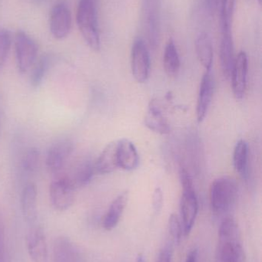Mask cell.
Instances as JSON below:
<instances>
[{
  "label": "cell",
  "instance_id": "obj_1",
  "mask_svg": "<svg viewBox=\"0 0 262 262\" xmlns=\"http://www.w3.org/2000/svg\"><path fill=\"white\" fill-rule=\"evenodd\" d=\"M215 262H246L239 227L230 217L220 225Z\"/></svg>",
  "mask_w": 262,
  "mask_h": 262
},
{
  "label": "cell",
  "instance_id": "obj_2",
  "mask_svg": "<svg viewBox=\"0 0 262 262\" xmlns=\"http://www.w3.org/2000/svg\"><path fill=\"white\" fill-rule=\"evenodd\" d=\"M98 0H79L76 21L80 32L91 49L98 52L101 48L98 20Z\"/></svg>",
  "mask_w": 262,
  "mask_h": 262
},
{
  "label": "cell",
  "instance_id": "obj_3",
  "mask_svg": "<svg viewBox=\"0 0 262 262\" xmlns=\"http://www.w3.org/2000/svg\"><path fill=\"white\" fill-rule=\"evenodd\" d=\"M238 194L236 183L230 177H223L212 182L209 191L212 210L223 213L235 203Z\"/></svg>",
  "mask_w": 262,
  "mask_h": 262
},
{
  "label": "cell",
  "instance_id": "obj_4",
  "mask_svg": "<svg viewBox=\"0 0 262 262\" xmlns=\"http://www.w3.org/2000/svg\"><path fill=\"white\" fill-rule=\"evenodd\" d=\"M161 0H143L142 23L149 46L153 49L160 41Z\"/></svg>",
  "mask_w": 262,
  "mask_h": 262
},
{
  "label": "cell",
  "instance_id": "obj_5",
  "mask_svg": "<svg viewBox=\"0 0 262 262\" xmlns=\"http://www.w3.org/2000/svg\"><path fill=\"white\" fill-rule=\"evenodd\" d=\"M15 52L17 68L25 74L36 61L38 46L35 40L23 31L18 30L15 37Z\"/></svg>",
  "mask_w": 262,
  "mask_h": 262
},
{
  "label": "cell",
  "instance_id": "obj_6",
  "mask_svg": "<svg viewBox=\"0 0 262 262\" xmlns=\"http://www.w3.org/2000/svg\"><path fill=\"white\" fill-rule=\"evenodd\" d=\"M150 55L145 41L136 38L132 45L131 52V68L132 75L138 83L147 81L150 73Z\"/></svg>",
  "mask_w": 262,
  "mask_h": 262
},
{
  "label": "cell",
  "instance_id": "obj_7",
  "mask_svg": "<svg viewBox=\"0 0 262 262\" xmlns=\"http://www.w3.org/2000/svg\"><path fill=\"white\" fill-rule=\"evenodd\" d=\"M75 189L65 176L54 180L49 186L51 204L55 210L63 212L73 204Z\"/></svg>",
  "mask_w": 262,
  "mask_h": 262
},
{
  "label": "cell",
  "instance_id": "obj_8",
  "mask_svg": "<svg viewBox=\"0 0 262 262\" xmlns=\"http://www.w3.org/2000/svg\"><path fill=\"white\" fill-rule=\"evenodd\" d=\"M74 151V144L71 140H62L50 146L46 154L47 170L52 174H58L67 164L68 160Z\"/></svg>",
  "mask_w": 262,
  "mask_h": 262
},
{
  "label": "cell",
  "instance_id": "obj_9",
  "mask_svg": "<svg viewBox=\"0 0 262 262\" xmlns=\"http://www.w3.org/2000/svg\"><path fill=\"white\" fill-rule=\"evenodd\" d=\"M72 28V15L67 5L59 3L51 11L49 29L54 38L63 39L69 35Z\"/></svg>",
  "mask_w": 262,
  "mask_h": 262
},
{
  "label": "cell",
  "instance_id": "obj_10",
  "mask_svg": "<svg viewBox=\"0 0 262 262\" xmlns=\"http://www.w3.org/2000/svg\"><path fill=\"white\" fill-rule=\"evenodd\" d=\"M180 211L183 220V235L188 236L190 234L198 211V199L194 188L183 189L180 201Z\"/></svg>",
  "mask_w": 262,
  "mask_h": 262
},
{
  "label": "cell",
  "instance_id": "obj_11",
  "mask_svg": "<svg viewBox=\"0 0 262 262\" xmlns=\"http://www.w3.org/2000/svg\"><path fill=\"white\" fill-rule=\"evenodd\" d=\"M28 253L33 262H48L47 242L43 229L40 227H32L26 238Z\"/></svg>",
  "mask_w": 262,
  "mask_h": 262
},
{
  "label": "cell",
  "instance_id": "obj_12",
  "mask_svg": "<svg viewBox=\"0 0 262 262\" xmlns=\"http://www.w3.org/2000/svg\"><path fill=\"white\" fill-rule=\"evenodd\" d=\"M248 69L249 61L247 54L241 52L237 56L232 69V90L236 99H243L247 87Z\"/></svg>",
  "mask_w": 262,
  "mask_h": 262
},
{
  "label": "cell",
  "instance_id": "obj_13",
  "mask_svg": "<svg viewBox=\"0 0 262 262\" xmlns=\"http://www.w3.org/2000/svg\"><path fill=\"white\" fill-rule=\"evenodd\" d=\"M214 88L215 85L211 71H206L200 84L197 101L196 113L198 122L204 121L207 115L209 106L213 98Z\"/></svg>",
  "mask_w": 262,
  "mask_h": 262
},
{
  "label": "cell",
  "instance_id": "obj_14",
  "mask_svg": "<svg viewBox=\"0 0 262 262\" xmlns=\"http://www.w3.org/2000/svg\"><path fill=\"white\" fill-rule=\"evenodd\" d=\"M95 173L94 163L88 158L82 159L72 166L68 175L65 176L75 189L89 184Z\"/></svg>",
  "mask_w": 262,
  "mask_h": 262
},
{
  "label": "cell",
  "instance_id": "obj_15",
  "mask_svg": "<svg viewBox=\"0 0 262 262\" xmlns=\"http://www.w3.org/2000/svg\"><path fill=\"white\" fill-rule=\"evenodd\" d=\"M53 262H85L78 248L66 237L55 240L53 246Z\"/></svg>",
  "mask_w": 262,
  "mask_h": 262
},
{
  "label": "cell",
  "instance_id": "obj_16",
  "mask_svg": "<svg viewBox=\"0 0 262 262\" xmlns=\"http://www.w3.org/2000/svg\"><path fill=\"white\" fill-rule=\"evenodd\" d=\"M118 166V141L109 143L94 163L95 173L109 174L116 170Z\"/></svg>",
  "mask_w": 262,
  "mask_h": 262
},
{
  "label": "cell",
  "instance_id": "obj_17",
  "mask_svg": "<svg viewBox=\"0 0 262 262\" xmlns=\"http://www.w3.org/2000/svg\"><path fill=\"white\" fill-rule=\"evenodd\" d=\"M118 166L126 171H132L138 167L139 156L134 143L128 139L118 141Z\"/></svg>",
  "mask_w": 262,
  "mask_h": 262
},
{
  "label": "cell",
  "instance_id": "obj_18",
  "mask_svg": "<svg viewBox=\"0 0 262 262\" xmlns=\"http://www.w3.org/2000/svg\"><path fill=\"white\" fill-rule=\"evenodd\" d=\"M145 124L149 130L157 134H168L171 128L167 120L163 115L161 106L158 101H152L145 118Z\"/></svg>",
  "mask_w": 262,
  "mask_h": 262
},
{
  "label": "cell",
  "instance_id": "obj_19",
  "mask_svg": "<svg viewBox=\"0 0 262 262\" xmlns=\"http://www.w3.org/2000/svg\"><path fill=\"white\" fill-rule=\"evenodd\" d=\"M21 209L24 220L33 224L37 220V189L34 183H28L21 194Z\"/></svg>",
  "mask_w": 262,
  "mask_h": 262
},
{
  "label": "cell",
  "instance_id": "obj_20",
  "mask_svg": "<svg viewBox=\"0 0 262 262\" xmlns=\"http://www.w3.org/2000/svg\"><path fill=\"white\" fill-rule=\"evenodd\" d=\"M235 60L232 31H223L220 45V63L223 75L227 79L231 78Z\"/></svg>",
  "mask_w": 262,
  "mask_h": 262
},
{
  "label": "cell",
  "instance_id": "obj_21",
  "mask_svg": "<svg viewBox=\"0 0 262 262\" xmlns=\"http://www.w3.org/2000/svg\"><path fill=\"white\" fill-rule=\"evenodd\" d=\"M128 200L129 192L125 191L120 193L111 203L103 220V226L106 231H112L116 227L126 209Z\"/></svg>",
  "mask_w": 262,
  "mask_h": 262
},
{
  "label": "cell",
  "instance_id": "obj_22",
  "mask_svg": "<svg viewBox=\"0 0 262 262\" xmlns=\"http://www.w3.org/2000/svg\"><path fill=\"white\" fill-rule=\"evenodd\" d=\"M195 50L200 63L206 71H211L213 62V47L210 36L201 32L195 40Z\"/></svg>",
  "mask_w": 262,
  "mask_h": 262
},
{
  "label": "cell",
  "instance_id": "obj_23",
  "mask_svg": "<svg viewBox=\"0 0 262 262\" xmlns=\"http://www.w3.org/2000/svg\"><path fill=\"white\" fill-rule=\"evenodd\" d=\"M55 57L52 54L43 55L35 63L30 75V84L33 88H38L45 80L48 72L53 66Z\"/></svg>",
  "mask_w": 262,
  "mask_h": 262
},
{
  "label": "cell",
  "instance_id": "obj_24",
  "mask_svg": "<svg viewBox=\"0 0 262 262\" xmlns=\"http://www.w3.org/2000/svg\"><path fill=\"white\" fill-rule=\"evenodd\" d=\"M164 69L169 76H175L180 69L179 55L173 40L169 39L165 49L163 57Z\"/></svg>",
  "mask_w": 262,
  "mask_h": 262
},
{
  "label": "cell",
  "instance_id": "obj_25",
  "mask_svg": "<svg viewBox=\"0 0 262 262\" xmlns=\"http://www.w3.org/2000/svg\"><path fill=\"white\" fill-rule=\"evenodd\" d=\"M249 154L247 142L244 140H239L234 149L233 163L235 170L243 177L247 176Z\"/></svg>",
  "mask_w": 262,
  "mask_h": 262
},
{
  "label": "cell",
  "instance_id": "obj_26",
  "mask_svg": "<svg viewBox=\"0 0 262 262\" xmlns=\"http://www.w3.org/2000/svg\"><path fill=\"white\" fill-rule=\"evenodd\" d=\"M40 154L38 149L29 148L26 150L22 160V169L27 175H32L36 172L39 164Z\"/></svg>",
  "mask_w": 262,
  "mask_h": 262
},
{
  "label": "cell",
  "instance_id": "obj_27",
  "mask_svg": "<svg viewBox=\"0 0 262 262\" xmlns=\"http://www.w3.org/2000/svg\"><path fill=\"white\" fill-rule=\"evenodd\" d=\"M235 6V0H221L220 12L223 31H232Z\"/></svg>",
  "mask_w": 262,
  "mask_h": 262
},
{
  "label": "cell",
  "instance_id": "obj_28",
  "mask_svg": "<svg viewBox=\"0 0 262 262\" xmlns=\"http://www.w3.org/2000/svg\"><path fill=\"white\" fill-rule=\"evenodd\" d=\"M12 45V35L7 29H0V71L4 67Z\"/></svg>",
  "mask_w": 262,
  "mask_h": 262
},
{
  "label": "cell",
  "instance_id": "obj_29",
  "mask_svg": "<svg viewBox=\"0 0 262 262\" xmlns=\"http://www.w3.org/2000/svg\"><path fill=\"white\" fill-rule=\"evenodd\" d=\"M169 234L176 244H179L183 235V225L176 214H172L169 216L168 223Z\"/></svg>",
  "mask_w": 262,
  "mask_h": 262
},
{
  "label": "cell",
  "instance_id": "obj_30",
  "mask_svg": "<svg viewBox=\"0 0 262 262\" xmlns=\"http://www.w3.org/2000/svg\"><path fill=\"white\" fill-rule=\"evenodd\" d=\"M163 202H164V197H163V191L160 188H156L152 195V207L155 214H158L161 212Z\"/></svg>",
  "mask_w": 262,
  "mask_h": 262
},
{
  "label": "cell",
  "instance_id": "obj_31",
  "mask_svg": "<svg viewBox=\"0 0 262 262\" xmlns=\"http://www.w3.org/2000/svg\"><path fill=\"white\" fill-rule=\"evenodd\" d=\"M221 3V0H205L206 10L211 15H215L218 10L220 11Z\"/></svg>",
  "mask_w": 262,
  "mask_h": 262
},
{
  "label": "cell",
  "instance_id": "obj_32",
  "mask_svg": "<svg viewBox=\"0 0 262 262\" xmlns=\"http://www.w3.org/2000/svg\"><path fill=\"white\" fill-rule=\"evenodd\" d=\"M172 260V252L169 248H165L160 252L156 262H171Z\"/></svg>",
  "mask_w": 262,
  "mask_h": 262
},
{
  "label": "cell",
  "instance_id": "obj_33",
  "mask_svg": "<svg viewBox=\"0 0 262 262\" xmlns=\"http://www.w3.org/2000/svg\"><path fill=\"white\" fill-rule=\"evenodd\" d=\"M0 262H6V252H5L4 234L3 228L0 224Z\"/></svg>",
  "mask_w": 262,
  "mask_h": 262
},
{
  "label": "cell",
  "instance_id": "obj_34",
  "mask_svg": "<svg viewBox=\"0 0 262 262\" xmlns=\"http://www.w3.org/2000/svg\"><path fill=\"white\" fill-rule=\"evenodd\" d=\"M197 258H198V250L193 249L188 254L186 262H196Z\"/></svg>",
  "mask_w": 262,
  "mask_h": 262
},
{
  "label": "cell",
  "instance_id": "obj_35",
  "mask_svg": "<svg viewBox=\"0 0 262 262\" xmlns=\"http://www.w3.org/2000/svg\"><path fill=\"white\" fill-rule=\"evenodd\" d=\"M135 262H146V260L145 259L144 256H143L142 254H139V255L137 256Z\"/></svg>",
  "mask_w": 262,
  "mask_h": 262
},
{
  "label": "cell",
  "instance_id": "obj_36",
  "mask_svg": "<svg viewBox=\"0 0 262 262\" xmlns=\"http://www.w3.org/2000/svg\"><path fill=\"white\" fill-rule=\"evenodd\" d=\"M258 3H259L260 5H261V0H258Z\"/></svg>",
  "mask_w": 262,
  "mask_h": 262
}]
</instances>
